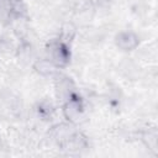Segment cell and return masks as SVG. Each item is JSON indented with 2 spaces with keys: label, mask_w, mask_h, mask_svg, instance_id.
<instances>
[{
  "label": "cell",
  "mask_w": 158,
  "mask_h": 158,
  "mask_svg": "<svg viewBox=\"0 0 158 158\" xmlns=\"http://www.w3.org/2000/svg\"><path fill=\"white\" fill-rule=\"evenodd\" d=\"M64 112H65V115H67V117H68L69 120H73L77 115H79V112H80V106H79L75 101H70V102H68V104L65 105Z\"/></svg>",
  "instance_id": "cell-1"
}]
</instances>
